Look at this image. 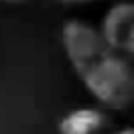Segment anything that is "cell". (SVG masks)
I'll return each instance as SVG.
<instances>
[{"label":"cell","instance_id":"cell-1","mask_svg":"<svg viewBox=\"0 0 134 134\" xmlns=\"http://www.w3.org/2000/svg\"><path fill=\"white\" fill-rule=\"evenodd\" d=\"M67 61L86 90L107 109L126 111L134 100V75L124 54L105 44L90 23L71 19L61 27Z\"/></svg>","mask_w":134,"mask_h":134},{"label":"cell","instance_id":"cell-2","mask_svg":"<svg viewBox=\"0 0 134 134\" xmlns=\"http://www.w3.org/2000/svg\"><path fill=\"white\" fill-rule=\"evenodd\" d=\"M109 48L119 54H132L134 50V6L130 2H115L103 17L98 29Z\"/></svg>","mask_w":134,"mask_h":134},{"label":"cell","instance_id":"cell-3","mask_svg":"<svg viewBox=\"0 0 134 134\" xmlns=\"http://www.w3.org/2000/svg\"><path fill=\"white\" fill-rule=\"evenodd\" d=\"M107 128V115L94 107H80L65 113L57 126L59 134H103Z\"/></svg>","mask_w":134,"mask_h":134},{"label":"cell","instance_id":"cell-4","mask_svg":"<svg viewBox=\"0 0 134 134\" xmlns=\"http://www.w3.org/2000/svg\"><path fill=\"white\" fill-rule=\"evenodd\" d=\"M61 4H69V6H82V4H92V2H100V0H59Z\"/></svg>","mask_w":134,"mask_h":134},{"label":"cell","instance_id":"cell-5","mask_svg":"<svg viewBox=\"0 0 134 134\" xmlns=\"http://www.w3.org/2000/svg\"><path fill=\"white\" fill-rule=\"evenodd\" d=\"M113 134H132V128H121V130H117V132H113Z\"/></svg>","mask_w":134,"mask_h":134},{"label":"cell","instance_id":"cell-6","mask_svg":"<svg viewBox=\"0 0 134 134\" xmlns=\"http://www.w3.org/2000/svg\"><path fill=\"white\" fill-rule=\"evenodd\" d=\"M0 2H4V4H23L27 0H0Z\"/></svg>","mask_w":134,"mask_h":134}]
</instances>
